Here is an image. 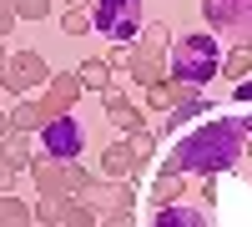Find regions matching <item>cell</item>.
<instances>
[{
	"mask_svg": "<svg viewBox=\"0 0 252 227\" xmlns=\"http://www.w3.org/2000/svg\"><path fill=\"white\" fill-rule=\"evenodd\" d=\"M247 157V131L237 116H207L197 127H187L182 136H172V157L161 167H172L182 177H222L237 172Z\"/></svg>",
	"mask_w": 252,
	"mask_h": 227,
	"instance_id": "1",
	"label": "cell"
},
{
	"mask_svg": "<svg viewBox=\"0 0 252 227\" xmlns=\"http://www.w3.org/2000/svg\"><path fill=\"white\" fill-rule=\"evenodd\" d=\"M222 40L212 31H187L172 40V56H166V76L177 81V86L187 91H202V86H212V76L222 71Z\"/></svg>",
	"mask_w": 252,
	"mask_h": 227,
	"instance_id": "2",
	"label": "cell"
},
{
	"mask_svg": "<svg viewBox=\"0 0 252 227\" xmlns=\"http://www.w3.org/2000/svg\"><path fill=\"white\" fill-rule=\"evenodd\" d=\"M91 26L111 46H136V35L146 26V5L141 0H91Z\"/></svg>",
	"mask_w": 252,
	"mask_h": 227,
	"instance_id": "3",
	"label": "cell"
},
{
	"mask_svg": "<svg viewBox=\"0 0 252 227\" xmlns=\"http://www.w3.org/2000/svg\"><path fill=\"white\" fill-rule=\"evenodd\" d=\"M35 147L40 157H51V162H81V147H86V127L66 111V116H51L46 127L35 131Z\"/></svg>",
	"mask_w": 252,
	"mask_h": 227,
	"instance_id": "4",
	"label": "cell"
},
{
	"mask_svg": "<svg viewBox=\"0 0 252 227\" xmlns=\"http://www.w3.org/2000/svg\"><path fill=\"white\" fill-rule=\"evenodd\" d=\"M202 20L232 46H252V0H202Z\"/></svg>",
	"mask_w": 252,
	"mask_h": 227,
	"instance_id": "5",
	"label": "cell"
},
{
	"mask_svg": "<svg viewBox=\"0 0 252 227\" xmlns=\"http://www.w3.org/2000/svg\"><path fill=\"white\" fill-rule=\"evenodd\" d=\"M51 61L40 56V51H15L10 56V66H5V76H0V86H5V96H31L35 86H51Z\"/></svg>",
	"mask_w": 252,
	"mask_h": 227,
	"instance_id": "6",
	"label": "cell"
},
{
	"mask_svg": "<svg viewBox=\"0 0 252 227\" xmlns=\"http://www.w3.org/2000/svg\"><path fill=\"white\" fill-rule=\"evenodd\" d=\"M86 202L101 212V217H121V212H136V177H126V182H91V192Z\"/></svg>",
	"mask_w": 252,
	"mask_h": 227,
	"instance_id": "7",
	"label": "cell"
},
{
	"mask_svg": "<svg viewBox=\"0 0 252 227\" xmlns=\"http://www.w3.org/2000/svg\"><path fill=\"white\" fill-rule=\"evenodd\" d=\"M207 116H212V101H207L202 91H192L187 101H177V106L166 111V121H161L157 136H182L187 127H197V121H207Z\"/></svg>",
	"mask_w": 252,
	"mask_h": 227,
	"instance_id": "8",
	"label": "cell"
},
{
	"mask_svg": "<svg viewBox=\"0 0 252 227\" xmlns=\"http://www.w3.org/2000/svg\"><path fill=\"white\" fill-rule=\"evenodd\" d=\"M106 116H111V127H116L121 136L146 131V106H136V101L126 96L121 86H111V91H106Z\"/></svg>",
	"mask_w": 252,
	"mask_h": 227,
	"instance_id": "9",
	"label": "cell"
},
{
	"mask_svg": "<svg viewBox=\"0 0 252 227\" xmlns=\"http://www.w3.org/2000/svg\"><path fill=\"white\" fill-rule=\"evenodd\" d=\"M81 96H86V86H81V76H76V71H56L40 101H46V106H51L56 116H66L71 106H81Z\"/></svg>",
	"mask_w": 252,
	"mask_h": 227,
	"instance_id": "10",
	"label": "cell"
},
{
	"mask_svg": "<svg viewBox=\"0 0 252 227\" xmlns=\"http://www.w3.org/2000/svg\"><path fill=\"white\" fill-rule=\"evenodd\" d=\"M131 81H141V86H161V81H172L166 76V51H152V46H131Z\"/></svg>",
	"mask_w": 252,
	"mask_h": 227,
	"instance_id": "11",
	"label": "cell"
},
{
	"mask_svg": "<svg viewBox=\"0 0 252 227\" xmlns=\"http://www.w3.org/2000/svg\"><path fill=\"white\" fill-rule=\"evenodd\" d=\"M35 157H40L35 136H26V131H10V136H0V162H5L10 172H31V167H35Z\"/></svg>",
	"mask_w": 252,
	"mask_h": 227,
	"instance_id": "12",
	"label": "cell"
},
{
	"mask_svg": "<svg viewBox=\"0 0 252 227\" xmlns=\"http://www.w3.org/2000/svg\"><path fill=\"white\" fill-rule=\"evenodd\" d=\"M56 111L46 106V101H35V96H20L15 106H10V131H26V136H35L40 127H46Z\"/></svg>",
	"mask_w": 252,
	"mask_h": 227,
	"instance_id": "13",
	"label": "cell"
},
{
	"mask_svg": "<svg viewBox=\"0 0 252 227\" xmlns=\"http://www.w3.org/2000/svg\"><path fill=\"white\" fill-rule=\"evenodd\" d=\"M31 182H35V192H40V197H71V192H66V162L35 157V167H31Z\"/></svg>",
	"mask_w": 252,
	"mask_h": 227,
	"instance_id": "14",
	"label": "cell"
},
{
	"mask_svg": "<svg viewBox=\"0 0 252 227\" xmlns=\"http://www.w3.org/2000/svg\"><path fill=\"white\" fill-rule=\"evenodd\" d=\"M187 187H192V177H182L172 167H157V182H152V207H172V202L187 197Z\"/></svg>",
	"mask_w": 252,
	"mask_h": 227,
	"instance_id": "15",
	"label": "cell"
},
{
	"mask_svg": "<svg viewBox=\"0 0 252 227\" xmlns=\"http://www.w3.org/2000/svg\"><path fill=\"white\" fill-rule=\"evenodd\" d=\"M152 227H212V217L202 207H192V202H172V207H157Z\"/></svg>",
	"mask_w": 252,
	"mask_h": 227,
	"instance_id": "16",
	"label": "cell"
},
{
	"mask_svg": "<svg viewBox=\"0 0 252 227\" xmlns=\"http://www.w3.org/2000/svg\"><path fill=\"white\" fill-rule=\"evenodd\" d=\"M76 76H81V86H86V91H101V96L116 86V71L106 66V56H86V61L76 66Z\"/></svg>",
	"mask_w": 252,
	"mask_h": 227,
	"instance_id": "17",
	"label": "cell"
},
{
	"mask_svg": "<svg viewBox=\"0 0 252 227\" xmlns=\"http://www.w3.org/2000/svg\"><path fill=\"white\" fill-rule=\"evenodd\" d=\"M101 172H106L111 182H126V177L136 172V162H131V147H126V136H121V141H111V147L101 152Z\"/></svg>",
	"mask_w": 252,
	"mask_h": 227,
	"instance_id": "18",
	"label": "cell"
},
{
	"mask_svg": "<svg viewBox=\"0 0 252 227\" xmlns=\"http://www.w3.org/2000/svg\"><path fill=\"white\" fill-rule=\"evenodd\" d=\"M217 76H227L232 86L247 81V76H252V46H232V51L222 56V71H217Z\"/></svg>",
	"mask_w": 252,
	"mask_h": 227,
	"instance_id": "19",
	"label": "cell"
},
{
	"mask_svg": "<svg viewBox=\"0 0 252 227\" xmlns=\"http://www.w3.org/2000/svg\"><path fill=\"white\" fill-rule=\"evenodd\" d=\"M187 96H192L187 86H177V81H161V86H146V106H152V111H172L177 101H187Z\"/></svg>",
	"mask_w": 252,
	"mask_h": 227,
	"instance_id": "20",
	"label": "cell"
},
{
	"mask_svg": "<svg viewBox=\"0 0 252 227\" xmlns=\"http://www.w3.org/2000/svg\"><path fill=\"white\" fill-rule=\"evenodd\" d=\"M0 227H35L31 202H20L15 192H10V197H0Z\"/></svg>",
	"mask_w": 252,
	"mask_h": 227,
	"instance_id": "21",
	"label": "cell"
},
{
	"mask_svg": "<svg viewBox=\"0 0 252 227\" xmlns=\"http://www.w3.org/2000/svg\"><path fill=\"white\" fill-rule=\"evenodd\" d=\"M157 141H161L157 131H131V136H126V147H131V162H136V172H131V177H141V167L157 157Z\"/></svg>",
	"mask_w": 252,
	"mask_h": 227,
	"instance_id": "22",
	"label": "cell"
},
{
	"mask_svg": "<svg viewBox=\"0 0 252 227\" xmlns=\"http://www.w3.org/2000/svg\"><path fill=\"white\" fill-rule=\"evenodd\" d=\"M61 227H101V212L91 207L86 197H71V202H66V217H61Z\"/></svg>",
	"mask_w": 252,
	"mask_h": 227,
	"instance_id": "23",
	"label": "cell"
},
{
	"mask_svg": "<svg viewBox=\"0 0 252 227\" xmlns=\"http://www.w3.org/2000/svg\"><path fill=\"white\" fill-rule=\"evenodd\" d=\"M66 202H71V197H40L35 207H31V212H35V227H61V217H66Z\"/></svg>",
	"mask_w": 252,
	"mask_h": 227,
	"instance_id": "24",
	"label": "cell"
},
{
	"mask_svg": "<svg viewBox=\"0 0 252 227\" xmlns=\"http://www.w3.org/2000/svg\"><path fill=\"white\" fill-rule=\"evenodd\" d=\"M136 40H141V46H152V51H166V46H172V26H166V20H146Z\"/></svg>",
	"mask_w": 252,
	"mask_h": 227,
	"instance_id": "25",
	"label": "cell"
},
{
	"mask_svg": "<svg viewBox=\"0 0 252 227\" xmlns=\"http://www.w3.org/2000/svg\"><path fill=\"white\" fill-rule=\"evenodd\" d=\"M66 192L71 197H86L91 192V172L81 167V162H66Z\"/></svg>",
	"mask_w": 252,
	"mask_h": 227,
	"instance_id": "26",
	"label": "cell"
},
{
	"mask_svg": "<svg viewBox=\"0 0 252 227\" xmlns=\"http://www.w3.org/2000/svg\"><path fill=\"white\" fill-rule=\"evenodd\" d=\"M187 192L197 197V207H202V212H207V207H217V177H197V187H187Z\"/></svg>",
	"mask_w": 252,
	"mask_h": 227,
	"instance_id": "27",
	"label": "cell"
},
{
	"mask_svg": "<svg viewBox=\"0 0 252 227\" xmlns=\"http://www.w3.org/2000/svg\"><path fill=\"white\" fill-rule=\"evenodd\" d=\"M61 31H66V35H86V31H96V26H91V10H66V15H61Z\"/></svg>",
	"mask_w": 252,
	"mask_h": 227,
	"instance_id": "28",
	"label": "cell"
},
{
	"mask_svg": "<svg viewBox=\"0 0 252 227\" xmlns=\"http://www.w3.org/2000/svg\"><path fill=\"white\" fill-rule=\"evenodd\" d=\"M10 5H15L20 20H46L51 15V0H10Z\"/></svg>",
	"mask_w": 252,
	"mask_h": 227,
	"instance_id": "29",
	"label": "cell"
},
{
	"mask_svg": "<svg viewBox=\"0 0 252 227\" xmlns=\"http://www.w3.org/2000/svg\"><path fill=\"white\" fill-rule=\"evenodd\" d=\"M106 66L111 71H126V66H131V46H111L106 51Z\"/></svg>",
	"mask_w": 252,
	"mask_h": 227,
	"instance_id": "30",
	"label": "cell"
},
{
	"mask_svg": "<svg viewBox=\"0 0 252 227\" xmlns=\"http://www.w3.org/2000/svg\"><path fill=\"white\" fill-rule=\"evenodd\" d=\"M15 20H20V15H15V5H10V0H0V40L15 31Z\"/></svg>",
	"mask_w": 252,
	"mask_h": 227,
	"instance_id": "31",
	"label": "cell"
},
{
	"mask_svg": "<svg viewBox=\"0 0 252 227\" xmlns=\"http://www.w3.org/2000/svg\"><path fill=\"white\" fill-rule=\"evenodd\" d=\"M232 101H237V106H252V76L232 86Z\"/></svg>",
	"mask_w": 252,
	"mask_h": 227,
	"instance_id": "32",
	"label": "cell"
},
{
	"mask_svg": "<svg viewBox=\"0 0 252 227\" xmlns=\"http://www.w3.org/2000/svg\"><path fill=\"white\" fill-rule=\"evenodd\" d=\"M101 227H136V212H121V217H101Z\"/></svg>",
	"mask_w": 252,
	"mask_h": 227,
	"instance_id": "33",
	"label": "cell"
},
{
	"mask_svg": "<svg viewBox=\"0 0 252 227\" xmlns=\"http://www.w3.org/2000/svg\"><path fill=\"white\" fill-rule=\"evenodd\" d=\"M10 187H15V172L5 167V162H0V197H10Z\"/></svg>",
	"mask_w": 252,
	"mask_h": 227,
	"instance_id": "34",
	"label": "cell"
},
{
	"mask_svg": "<svg viewBox=\"0 0 252 227\" xmlns=\"http://www.w3.org/2000/svg\"><path fill=\"white\" fill-rule=\"evenodd\" d=\"M66 10H91V0H66Z\"/></svg>",
	"mask_w": 252,
	"mask_h": 227,
	"instance_id": "35",
	"label": "cell"
},
{
	"mask_svg": "<svg viewBox=\"0 0 252 227\" xmlns=\"http://www.w3.org/2000/svg\"><path fill=\"white\" fill-rule=\"evenodd\" d=\"M0 136H10V111H0Z\"/></svg>",
	"mask_w": 252,
	"mask_h": 227,
	"instance_id": "36",
	"label": "cell"
},
{
	"mask_svg": "<svg viewBox=\"0 0 252 227\" xmlns=\"http://www.w3.org/2000/svg\"><path fill=\"white\" fill-rule=\"evenodd\" d=\"M5 66H10V51H5V46H0V76H5Z\"/></svg>",
	"mask_w": 252,
	"mask_h": 227,
	"instance_id": "37",
	"label": "cell"
},
{
	"mask_svg": "<svg viewBox=\"0 0 252 227\" xmlns=\"http://www.w3.org/2000/svg\"><path fill=\"white\" fill-rule=\"evenodd\" d=\"M237 121H242V131H247V136H252V111H247V116H237Z\"/></svg>",
	"mask_w": 252,
	"mask_h": 227,
	"instance_id": "38",
	"label": "cell"
},
{
	"mask_svg": "<svg viewBox=\"0 0 252 227\" xmlns=\"http://www.w3.org/2000/svg\"><path fill=\"white\" fill-rule=\"evenodd\" d=\"M247 157H252V136H247Z\"/></svg>",
	"mask_w": 252,
	"mask_h": 227,
	"instance_id": "39",
	"label": "cell"
}]
</instances>
